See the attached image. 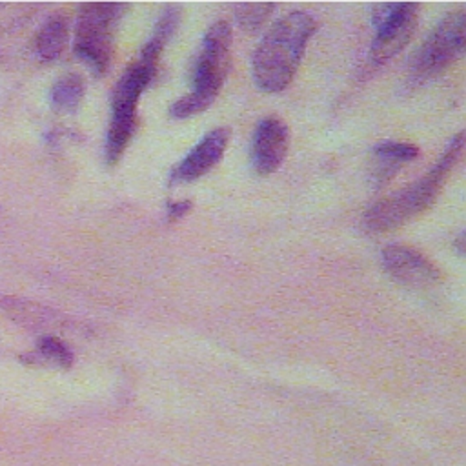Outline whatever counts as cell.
<instances>
[{
	"instance_id": "cell-9",
	"label": "cell",
	"mask_w": 466,
	"mask_h": 466,
	"mask_svg": "<svg viewBox=\"0 0 466 466\" xmlns=\"http://www.w3.org/2000/svg\"><path fill=\"white\" fill-rule=\"evenodd\" d=\"M288 151V127L277 116L262 118L251 140V164L258 175L273 173Z\"/></svg>"
},
{
	"instance_id": "cell-3",
	"label": "cell",
	"mask_w": 466,
	"mask_h": 466,
	"mask_svg": "<svg viewBox=\"0 0 466 466\" xmlns=\"http://www.w3.org/2000/svg\"><path fill=\"white\" fill-rule=\"evenodd\" d=\"M229 44L228 22L220 20L208 27L193 66V89L169 106V116L187 118L213 104L229 69Z\"/></svg>"
},
{
	"instance_id": "cell-18",
	"label": "cell",
	"mask_w": 466,
	"mask_h": 466,
	"mask_svg": "<svg viewBox=\"0 0 466 466\" xmlns=\"http://www.w3.org/2000/svg\"><path fill=\"white\" fill-rule=\"evenodd\" d=\"M189 209H191L189 200H171L166 206V215L169 220H177V218H182Z\"/></svg>"
},
{
	"instance_id": "cell-8",
	"label": "cell",
	"mask_w": 466,
	"mask_h": 466,
	"mask_svg": "<svg viewBox=\"0 0 466 466\" xmlns=\"http://www.w3.org/2000/svg\"><path fill=\"white\" fill-rule=\"evenodd\" d=\"M382 264L397 282L410 288H430L441 280L437 266L420 251L404 244H390L382 251Z\"/></svg>"
},
{
	"instance_id": "cell-12",
	"label": "cell",
	"mask_w": 466,
	"mask_h": 466,
	"mask_svg": "<svg viewBox=\"0 0 466 466\" xmlns=\"http://www.w3.org/2000/svg\"><path fill=\"white\" fill-rule=\"evenodd\" d=\"M177 24H178V7L167 5L162 11V15H160V18H158V22H157V25L153 29V35L149 36V40L142 47V53L138 56L140 64H144L146 67L157 71L160 53L166 47V44L171 38V35L175 33Z\"/></svg>"
},
{
	"instance_id": "cell-13",
	"label": "cell",
	"mask_w": 466,
	"mask_h": 466,
	"mask_svg": "<svg viewBox=\"0 0 466 466\" xmlns=\"http://www.w3.org/2000/svg\"><path fill=\"white\" fill-rule=\"evenodd\" d=\"M0 311L18 324L31 328H46L53 324V311L18 297H0Z\"/></svg>"
},
{
	"instance_id": "cell-17",
	"label": "cell",
	"mask_w": 466,
	"mask_h": 466,
	"mask_svg": "<svg viewBox=\"0 0 466 466\" xmlns=\"http://www.w3.org/2000/svg\"><path fill=\"white\" fill-rule=\"evenodd\" d=\"M275 7V4H238L235 5L237 24L244 31H257Z\"/></svg>"
},
{
	"instance_id": "cell-1",
	"label": "cell",
	"mask_w": 466,
	"mask_h": 466,
	"mask_svg": "<svg viewBox=\"0 0 466 466\" xmlns=\"http://www.w3.org/2000/svg\"><path fill=\"white\" fill-rule=\"evenodd\" d=\"M315 27L311 15L291 11L266 31L251 60V73L258 89L279 93L289 86Z\"/></svg>"
},
{
	"instance_id": "cell-11",
	"label": "cell",
	"mask_w": 466,
	"mask_h": 466,
	"mask_svg": "<svg viewBox=\"0 0 466 466\" xmlns=\"http://www.w3.org/2000/svg\"><path fill=\"white\" fill-rule=\"evenodd\" d=\"M69 36V25L67 20L62 15L49 16L44 25L38 29L36 38H35V53L42 62H53L56 60Z\"/></svg>"
},
{
	"instance_id": "cell-5",
	"label": "cell",
	"mask_w": 466,
	"mask_h": 466,
	"mask_svg": "<svg viewBox=\"0 0 466 466\" xmlns=\"http://www.w3.org/2000/svg\"><path fill=\"white\" fill-rule=\"evenodd\" d=\"M157 71L146 67L138 60L129 66L113 89L111 98V120L106 137V160L116 164L127 147V142L135 129L137 106L144 89L151 84Z\"/></svg>"
},
{
	"instance_id": "cell-16",
	"label": "cell",
	"mask_w": 466,
	"mask_h": 466,
	"mask_svg": "<svg viewBox=\"0 0 466 466\" xmlns=\"http://www.w3.org/2000/svg\"><path fill=\"white\" fill-rule=\"evenodd\" d=\"M419 155V147L408 142H393V140H386V142H379L373 147V157L375 158H382L388 160L395 166H402L410 160H413Z\"/></svg>"
},
{
	"instance_id": "cell-4",
	"label": "cell",
	"mask_w": 466,
	"mask_h": 466,
	"mask_svg": "<svg viewBox=\"0 0 466 466\" xmlns=\"http://www.w3.org/2000/svg\"><path fill=\"white\" fill-rule=\"evenodd\" d=\"M124 4H82L75 27V55L96 75H104L113 55V36Z\"/></svg>"
},
{
	"instance_id": "cell-2",
	"label": "cell",
	"mask_w": 466,
	"mask_h": 466,
	"mask_svg": "<svg viewBox=\"0 0 466 466\" xmlns=\"http://www.w3.org/2000/svg\"><path fill=\"white\" fill-rule=\"evenodd\" d=\"M462 149L464 133L461 131L450 140L437 164L422 178L371 206L364 215V228L371 233H384L402 226L428 209L441 193L450 171L461 160Z\"/></svg>"
},
{
	"instance_id": "cell-7",
	"label": "cell",
	"mask_w": 466,
	"mask_h": 466,
	"mask_svg": "<svg viewBox=\"0 0 466 466\" xmlns=\"http://www.w3.org/2000/svg\"><path fill=\"white\" fill-rule=\"evenodd\" d=\"M419 16V4H380L373 11L375 36L370 46L368 60L371 66H382L404 49L411 38Z\"/></svg>"
},
{
	"instance_id": "cell-14",
	"label": "cell",
	"mask_w": 466,
	"mask_h": 466,
	"mask_svg": "<svg viewBox=\"0 0 466 466\" xmlns=\"http://www.w3.org/2000/svg\"><path fill=\"white\" fill-rule=\"evenodd\" d=\"M73 351L55 335H44L38 340V348L31 353L20 357L22 362L29 366H53L69 368L73 364Z\"/></svg>"
},
{
	"instance_id": "cell-10",
	"label": "cell",
	"mask_w": 466,
	"mask_h": 466,
	"mask_svg": "<svg viewBox=\"0 0 466 466\" xmlns=\"http://www.w3.org/2000/svg\"><path fill=\"white\" fill-rule=\"evenodd\" d=\"M229 140L228 127L211 129L200 142L177 164L169 175L171 182H193L211 171L222 158Z\"/></svg>"
},
{
	"instance_id": "cell-15",
	"label": "cell",
	"mask_w": 466,
	"mask_h": 466,
	"mask_svg": "<svg viewBox=\"0 0 466 466\" xmlns=\"http://www.w3.org/2000/svg\"><path fill=\"white\" fill-rule=\"evenodd\" d=\"M84 96V78L76 73L60 76L51 87V104L55 109L73 113Z\"/></svg>"
},
{
	"instance_id": "cell-6",
	"label": "cell",
	"mask_w": 466,
	"mask_h": 466,
	"mask_svg": "<svg viewBox=\"0 0 466 466\" xmlns=\"http://www.w3.org/2000/svg\"><path fill=\"white\" fill-rule=\"evenodd\" d=\"M466 15L450 13L424 40L410 66V82L419 86L451 66L464 51Z\"/></svg>"
}]
</instances>
